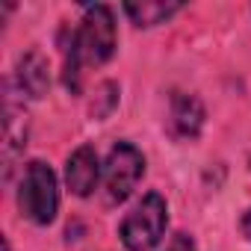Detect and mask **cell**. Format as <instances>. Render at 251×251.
I'll return each instance as SVG.
<instances>
[{"label": "cell", "instance_id": "obj_1", "mask_svg": "<svg viewBox=\"0 0 251 251\" xmlns=\"http://www.w3.org/2000/svg\"><path fill=\"white\" fill-rule=\"evenodd\" d=\"M115 18L112 9L103 3L86 6L80 27L71 36V45L65 50V71H62V83L68 92H80V74L89 65H103L112 53H115Z\"/></svg>", "mask_w": 251, "mask_h": 251}, {"label": "cell", "instance_id": "obj_4", "mask_svg": "<svg viewBox=\"0 0 251 251\" xmlns=\"http://www.w3.org/2000/svg\"><path fill=\"white\" fill-rule=\"evenodd\" d=\"M145 175V157L139 154V148H133L130 142H118L112 145L106 166H103V186H106V198L112 204H121L133 192V186L139 183V177Z\"/></svg>", "mask_w": 251, "mask_h": 251}, {"label": "cell", "instance_id": "obj_6", "mask_svg": "<svg viewBox=\"0 0 251 251\" xmlns=\"http://www.w3.org/2000/svg\"><path fill=\"white\" fill-rule=\"evenodd\" d=\"M27 145V112L24 106H18L12 100V95H6V118H3V160H6V177L12 175V163L15 157L24 151Z\"/></svg>", "mask_w": 251, "mask_h": 251}, {"label": "cell", "instance_id": "obj_12", "mask_svg": "<svg viewBox=\"0 0 251 251\" xmlns=\"http://www.w3.org/2000/svg\"><path fill=\"white\" fill-rule=\"evenodd\" d=\"M242 233H245V236L251 239V210H248V213L242 216Z\"/></svg>", "mask_w": 251, "mask_h": 251}, {"label": "cell", "instance_id": "obj_2", "mask_svg": "<svg viewBox=\"0 0 251 251\" xmlns=\"http://www.w3.org/2000/svg\"><path fill=\"white\" fill-rule=\"evenodd\" d=\"M166 225H169L166 198L157 195V192H148L127 216H124V222L118 227V236H121L127 251H151L163 239Z\"/></svg>", "mask_w": 251, "mask_h": 251}, {"label": "cell", "instance_id": "obj_5", "mask_svg": "<svg viewBox=\"0 0 251 251\" xmlns=\"http://www.w3.org/2000/svg\"><path fill=\"white\" fill-rule=\"evenodd\" d=\"M98 175H100V166H98V151L92 145H80L65 163V180H68V189L77 198L92 195V189L98 183Z\"/></svg>", "mask_w": 251, "mask_h": 251}, {"label": "cell", "instance_id": "obj_8", "mask_svg": "<svg viewBox=\"0 0 251 251\" xmlns=\"http://www.w3.org/2000/svg\"><path fill=\"white\" fill-rule=\"evenodd\" d=\"M18 83L21 92L30 98H45L50 89V74H48V59L39 50H30L18 59Z\"/></svg>", "mask_w": 251, "mask_h": 251}, {"label": "cell", "instance_id": "obj_3", "mask_svg": "<svg viewBox=\"0 0 251 251\" xmlns=\"http://www.w3.org/2000/svg\"><path fill=\"white\" fill-rule=\"evenodd\" d=\"M18 207L21 213L36 222V225H50L56 219V207H59V192H56V175L50 172V166H45L42 160H33L24 169L21 177V189H18Z\"/></svg>", "mask_w": 251, "mask_h": 251}, {"label": "cell", "instance_id": "obj_10", "mask_svg": "<svg viewBox=\"0 0 251 251\" xmlns=\"http://www.w3.org/2000/svg\"><path fill=\"white\" fill-rule=\"evenodd\" d=\"M115 103H118V86L115 83H100V89L95 95V103H92V115L95 118H106Z\"/></svg>", "mask_w": 251, "mask_h": 251}, {"label": "cell", "instance_id": "obj_7", "mask_svg": "<svg viewBox=\"0 0 251 251\" xmlns=\"http://www.w3.org/2000/svg\"><path fill=\"white\" fill-rule=\"evenodd\" d=\"M204 124V106L195 95H183L177 92L172 98V130L180 139H195L201 133Z\"/></svg>", "mask_w": 251, "mask_h": 251}, {"label": "cell", "instance_id": "obj_9", "mask_svg": "<svg viewBox=\"0 0 251 251\" xmlns=\"http://www.w3.org/2000/svg\"><path fill=\"white\" fill-rule=\"evenodd\" d=\"M175 12H180V3H124V15H127L136 27H154V24H163L166 18H172Z\"/></svg>", "mask_w": 251, "mask_h": 251}, {"label": "cell", "instance_id": "obj_11", "mask_svg": "<svg viewBox=\"0 0 251 251\" xmlns=\"http://www.w3.org/2000/svg\"><path fill=\"white\" fill-rule=\"evenodd\" d=\"M166 251H195V242H192V236H186V233H175Z\"/></svg>", "mask_w": 251, "mask_h": 251}]
</instances>
